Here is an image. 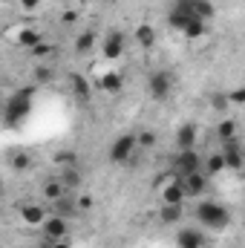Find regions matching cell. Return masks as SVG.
I'll list each match as a JSON object with an SVG mask.
<instances>
[{
	"label": "cell",
	"mask_w": 245,
	"mask_h": 248,
	"mask_svg": "<svg viewBox=\"0 0 245 248\" xmlns=\"http://www.w3.org/2000/svg\"><path fill=\"white\" fill-rule=\"evenodd\" d=\"M196 219H199L208 231H225L228 222H231V214H228V208H222L219 202L208 199V202H199V205H196Z\"/></svg>",
	"instance_id": "6da1fadb"
},
{
	"label": "cell",
	"mask_w": 245,
	"mask_h": 248,
	"mask_svg": "<svg viewBox=\"0 0 245 248\" xmlns=\"http://www.w3.org/2000/svg\"><path fill=\"white\" fill-rule=\"evenodd\" d=\"M184 3H187L190 12H193L196 17H202V20L214 17V3H211V0H184Z\"/></svg>",
	"instance_id": "ac0fdd59"
},
{
	"label": "cell",
	"mask_w": 245,
	"mask_h": 248,
	"mask_svg": "<svg viewBox=\"0 0 245 248\" xmlns=\"http://www.w3.org/2000/svg\"><path fill=\"white\" fill-rule=\"evenodd\" d=\"M41 228H44V237H49V240H55V243L69 237V225H66V219L58 217V214H49Z\"/></svg>",
	"instance_id": "52a82bcc"
},
{
	"label": "cell",
	"mask_w": 245,
	"mask_h": 248,
	"mask_svg": "<svg viewBox=\"0 0 245 248\" xmlns=\"http://www.w3.org/2000/svg\"><path fill=\"white\" fill-rule=\"evenodd\" d=\"M17 44H20L23 49H35L38 44H44V38H41L38 29H23V32L17 35Z\"/></svg>",
	"instance_id": "d6986e66"
},
{
	"label": "cell",
	"mask_w": 245,
	"mask_h": 248,
	"mask_svg": "<svg viewBox=\"0 0 245 248\" xmlns=\"http://www.w3.org/2000/svg\"><path fill=\"white\" fill-rule=\"evenodd\" d=\"M179 182H182L187 199H196V196H202V193L208 190V173H205V170H196V173L179 176Z\"/></svg>",
	"instance_id": "8992f818"
},
{
	"label": "cell",
	"mask_w": 245,
	"mask_h": 248,
	"mask_svg": "<svg viewBox=\"0 0 245 248\" xmlns=\"http://www.w3.org/2000/svg\"><path fill=\"white\" fill-rule=\"evenodd\" d=\"M138 150V136H133V133H124V136H119L116 141H113V147H110V159L113 162H127L133 153Z\"/></svg>",
	"instance_id": "277c9868"
},
{
	"label": "cell",
	"mask_w": 245,
	"mask_h": 248,
	"mask_svg": "<svg viewBox=\"0 0 245 248\" xmlns=\"http://www.w3.org/2000/svg\"><path fill=\"white\" fill-rule=\"evenodd\" d=\"M29 95H32L29 90H26V93H17V95L6 104V122L9 124L17 122L20 116H26V110H29Z\"/></svg>",
	"instance_id": "ba28073f"
},
{
	"label": "cell",
	"mask_w": 245,
	"mask_h": 248,
	"mask_svg": "<svg viewBox=\"0 0 245 248\" xmlns=\"http://www.w3.org/2000/svg\"><path fill=\"white\" fill-rule=\"evenodd\" d=\"M20 217H23V222L26 225H44V219L49 217L41 205H23L20 208Z\"/></svg>",
	"instance_id": "7c38bea8"
},
{
	"label": "cell",
	"mask_w": 245,
	"mask_h": 248,
	"mask_svg": "<svg viewBox=\"0 0 245 248\" xmlns=\"http://www.w3.org/2000/svg\"><path fill=\"white\" fill-rule=\"evenodd\" d=\"M219 150H222V156H225V162H228V168H231V170H243L245 150H243V144H240V139L222 141V144H219Z\"/></svg>",
	"instance_id": "5b68a950"
},
{
	"label": "cell",
	"mask_w": 245,
	"mask_h": 248,
	"mask_svg": "<svg viewBox=\"0 0 245 248\" xmlns=\"http://www.w3.org/2000/svg\"><path fill=\"white\" fill-rule=\"evenodd\" d=\"M29 52H32L35 58H49V55L55 52V46H52V44H38V46H35V49H29Z\"/></svg>",
	"instance_id": "4316f807"
},
{
	"label": "cell",
	"mask_w": 245,
	"mask_h": 248,
	"mask_svg": "<svg viewBox=\"0 0 245 248\" xmlns=\"http://www.w3.org/2000/svg\"><path fill=\"white\" fill-rule=\"evenodd\" d=\"M184 35H187V38H202V35H205V20H202V17H193V20L184 26Z\"/></svg>",
	"instance_id": "d4e9b609"
},
{
	"label": "cell",
	"mask_w": 245,
	"mask_h": 248,
	"mask_svg": "<svg viewBox=\"0 0 245 248\" xmlns=\"http://www.w3.org/2000/svg\"><path fill=\"white\" fill-rule=\"evenodd\" d=\"M156 147V133L153 130H141L138 133V150H150Z\"/></svg>",
	"instance_id": "484cf974"
},
{
	"label": "cell",
	"mask_w": 245,
	"mask_h": 248,
	"mask_svg": "<svg viewBox=\"0 0 245 248\" xmlns=\"http://www.w3.org/2000/svg\"><path fill=\"white\" fill-rule=\"evenodd\" d=\"M176 246L179 248H208V237L202 231H193V228H184L176 237Z\"/></svg>",
	"instance_id": "9c48e42d"
},
{
	"label": "cell",
	"mask_w": 245,
	"mask_h": 248,
	"mask_svg": "<svg viewBox=\"0 0 245 248\" xmlns=\"http://www.w3.org/2000/svg\"><path fill=\"white\" fill-rule=\"evenodd\" d=\"M228 101H231V104H245V90H234V93L228 95Z\"/></svg>",
	"instance_id": "f546056e"
},
{
	"label": "cell",
	"mask_w": 245,
	"mask_h": 248,
	"mask_svg": "<svg viewBox=\"0 0 245 248\" xmlns=\"http://www.w3.org/2000/svg\"><path fill=\"white\" fill-rule=\"evenodd\" d=\"M122 75H119V72H107V75H104V78H101V87H104V90H107V93H119V90H122Z\"/></svg>",
	"instance_id": "cb8c5ba5"
},
{
	"label": "cell",
	"mask_w": 245,
	"mask_h": 248,
	"mask_svg": "<svg viewBox=\"0 0 245 248\" xmlns=\"http://www.w3.org/2000/svg\"><path fill=\"white\" fill-rule=\"evenodd\" d=\"M58 179L66 185V190H78V187H81V170H78V165L58 168Z\"/></svg>",
	"instance_id": "8fae6325"
},
{
	"label": "cell",
	"mask_w": 245,
	"mask_h": 248,
	"mask_svg": "<svg viewBox=\"0 0 245 248\" xmlns=\"http://www.w3.org/2000/svg\"><path fill=\"white\" fill-rule=\"evenodd\" d=\"M69 84H72V93H75L81 101H87V98H90V84H87V78H84V75H78V72H75V75H69Z\"/></svg>",
	"instance_id": "ffe728a7"
},
{
	"label": "cell",
	"mask_w": 245,
	"mask_h": 248,
	"mask_svg": "<svg viewBox=\"0 0 245 248\" xmlns=\"http://www.w3.org/2000/svg\"><path fill=\"white\" fill-rule=\"evenodd\" d=\"M78 3H87V0H78Z\"/></svg>",
	"instance_id": "e575fe53"
},
{
	"label": "cell",
	"mask_w": 245,
	"mask_h": 248,
	"mask_svg": "<svg viewBox=\"0 0 245 248\" xmlns=\"http://www.w3.org/2000/svg\"><path fill=\"white\" fill-rule=\"evenodd\" d=\"M95 41H98V35H95L92 29H84V32L75 38V52H78V55H87V52L95 46Z\"/></svg>",
	"instance_id": "e0dca14e"
},
{
	"label": "cell",
	"mask_w": 245,
	"mask_h": 248,
	"mask_svg": "<svg viewBox=\"0 0 245 248\" xmlns=\"http://www.w3.org/2000/svg\"><path fill=\"white\" fill-rule=\"evenodd\" d=\"M61 20H63V23H72V20H75V12H63Z\"/></svg>",
	"instance_id": "d6a6232c"
},
{
	"label": "cell",
	"mask_w": 245,
	"mask_h": 248,
	"mask_svg": "<svg viewBox=\"0 0 245 248\" xmlns=\"http://www.w3.org/2000/svg\"><path fill=\"white\" fill-rule=\"evenodd\" d=\"M55 248H69V240H58V243H55Z\"/></svg>",
	"instance_id": "836d02e7"
},
{
	"label": "cell",
	"mask_w": 245,
	"mask_h": 248,
	"mask_svg": "<svg viewBox=\"0 0 245 248\" xmlns=\"http://www.w3.org/2000/svg\"><path fill=\"white\" fill-rule=\"evenodd\" d=\"M170 170H173L176 176H187V173L205 170V159L196 153V147H190V150H179V156H176V162H173Z\"/></svg>",
	"instance_id": "7a4b0ae2"
},
{
	"label": "cell",
	"mask_w": 245,
	"mask_h": 248,
	"mask_svg": "<svg viewBox=\"0 0 245 248\" xmlns=\"http://www.w3.org/2000/svg\"><path fill=\"white\" fill-rule=\"evenodd\" d=\"M147 84H150V95H153L156 101H168L170 93H173V75L165 72V69H156V72L147 78Z\"/></svg>",
	"instance_id": "3957f363"
},
{
	"label": "cell",
	"mask_w": 245,
	"mask_h": 248,
	"mask_svg": "<svg viewBox=\"0 0 245 248\" xmlns=\"http://www.w3.org/2000/svg\"><path fill=\"white\" fill-rule=\"evenodd\" d=\"M124 49V35L119 32V29H113L110 35H107V44H104V55L107 58H119Z\"/></svg>",
	"instance_id": "5bb4252c"
},
{
	"label": "cell",
	"mask_w": 245,
	"mask_h": 248,
	"mask_svg": "<svg viewBox=\"0 0 245 248\" xmlns=\"http://www.w3.org/2000/svg\"><path fill=\"white\" fill-rule=\"evenodd\" d=\"M38 248H55V240H49V237H44V240H41V246Z\"/></svg>",
	"instance_id": "1f68e13d"
},
{
	"label": "cell",
	"mask_w": 245,
	"mask_h": 248,
	"mask_svg": "<svg viewBox=\"0 0 245 248\" xmlns=\"http://www.w3.org/2000/svg\"><path fill=\"white\" fill-rule=\"evenodd\" d=\"M38 3H41V0H20V6H23L26 12H32V9H38Z\"/></svg>",
	"instance_id": "4dcf8cb0"
},
{
	"label": "cell",
	"mask_w": 245,
	"mask_h": 248,
	"mask_svg": "<svg viewBox=\"0 0 245 248\" xmlns=\"http://www.w3.org/2000/svg\"><path fill=\"white\" fill-rule=\"evenodd\" d=\"M182 217H184V205H162V211H159V219L165 225H176V222H182Z\"/></svg>",
	"instance_id": "2e32d148"
},
{
	"label": "cell",
	"mask_w": 245,
	"mask_h": 248,
	"mask_svg": "<svg viewBox=\"0 0 245 248\" xmlns=\"http://www.w3.org/2000/svg\"><path fill=\"white\" fill-rule=\"evenodd\" d=\"M216 136H219V141H231V139H237V122H231V119L219 122V127H216Z\"/></svg>",
	"instance_id": "7402d4cb"
},
{
	"label": "cell",
	"mask_w": 245,
	"mask_h": 248,
	"mask_svg": "<svg viewBox=\"0 0 245 248\" xmlns=\"http://www.w3.org/2000/svg\"><path fill=\"white\" fill-rule=\"evenodd\" d=\"M136 41H138L144 49H150V46L156 44V32H153V26H138V29H136Z\"/></svg>",
	"instance_id": "44dd1931"
},
{
	"label": "cell",
	"mask_w": 245,
	"mask_h": 248,
	"mask_svg": "<svg viewBox=\"0 0 245 248\" xmlns=\"http://www.w3.org/2000/svg\"><path fill=\"white\" fill-rule=\"evenodd\" d=\"M35 78H38L41 84H46V81H52V69H49V66H38V69H35Z\"/></svg>",
	"instance_id": "f1b7e54d"
},
{
	"label": "cell",
	"mask_w": 245,
	"mask_h": 248,
	"mask_svg": "<svg viewBox=\"0 0 245 248\" xmlns=\"http://www.w3.org/2000/svg\"><path fill=\"white\" fill-rule=\"evenodd\" d=\"M69 190H66V185H63L61 179H46L44 182V196H46V202L52 205V202H58V199H63Z\"/></svg>",
	"instance_id": "4fadbf2b"
},
{
	"label": "cell",
	"mask_w": 245,
	"mask_h": 248,
	"mask_svg": "<svg viewBox=\"0 0 245 248\" xmlns=\"http://www.w3.org/2000/svg\"><path fill=\"white\" fill-rule=\"evenodd\" d=\"M55 162H58L61 168H69V165H75V153H72V150H69V153L63 150V153H58V156H55Z\"/></svg>",
	"instance_id": "83f0119b"
},
{
	"label": "cell",
	"mask_w": 245,
	"mask_h": 248,
	"mask_svg": "<svg viewBox=\"0 0 245 248\" xmlns=\"http://www.w3.org/2000/svg\"><path fill=\"white\" fill-rule=\"evenodd\" d=\"M9 165H12L15 170H29V168H32V159H29V153L17 150V153H12V156H9Z\"/></svg>",
	"instance_id": "603a6c76"
},
{
	"label": "cell",
	"mask_w": 245,
	"mask_h": 248,
	"mask_svg": "<svg viewBox=\"0 0 245 248\" xmlns=\"http://www.w3.org/2000/svg\"><path fill=\"white\" fill-rule=\"evenodd\" d=\"M176 147L179 150H190V147H196V124L187 122L179 127V133H176Z\"/></svg>",
	"instance_id": "30bf717a"
},
{
	"label": "cell",
	"mask_w": 245,
	"mask_h": 248,
	"mask_svg": "<svg viewBox=\"0 0 245 248\" xmlns=\"http://www.w3.org/2000/svg\"><path fill=\"white\" fill-rule=\"evenodd\" d=\"M222 170H228V162H225L222 150L208 153V159H205V173H208V176H216V173H222Z\"/></svg>",
	"instance_id": "9a60e30c"
}]
</instances>
